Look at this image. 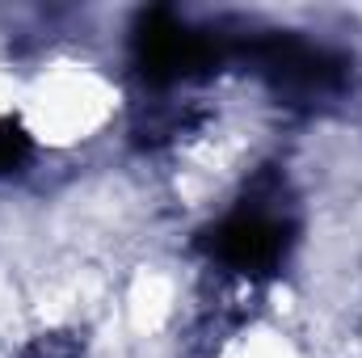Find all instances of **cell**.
<instances>
[{
	"mask_svg": "<svg viewBox=\"0 0 362 358\" xmlns=\"http://www.w3.org/2000/svg\"><path fill=\"white\" fill-rule=\"evenodd\" d=\"M215 258L228 262L232 270H245V274H262V270L278 266L282 258V224L266 215V211H240L232 215L228 224H219L215 232Z\"/></svg>",
	"mask_w": 362,
	"mask_h": 358,
	"instance_id": "1",
	"label": "cell"
},
{
	"mask_svg": "<svg viewBox=\"0 0 362 358\" xmlns=\"http://www.w3.org/2000/svg\"><path fill=\"white\" fill-rule=\"evenodd\" d=\"M21 152H25L21 135H13V131H0V169H13V165L21 161Z\"/></svg>",
	"mask_w": 362,
	"mask_h": 358,
	"instance_id": "2",
	"label": "cell"
}]
</instances>
